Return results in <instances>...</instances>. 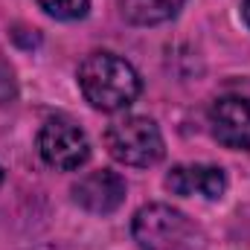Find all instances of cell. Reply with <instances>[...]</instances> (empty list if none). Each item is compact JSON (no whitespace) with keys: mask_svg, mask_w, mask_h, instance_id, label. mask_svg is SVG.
Masks as SVG:
<instances>
[{"mask_svg":"<svg viewBox=\"0 0 250 250\" xmlns=\"http://www.w3.org/2000/svg\"><path fill=\"white\" fill-rule=\"evenodd\" d=\"M76 79H79L82 96L96 111H105V114L125 111L128 105H134V99L143 90L140 73L123 56L108 50H96L84 56V62L76 70Z\"/></svg>","mask_w":250,"mask_h":250,"instance_id":"obj_1","label":"cell"},{"mask_svg":"<svg viewBox=\"0 0 250 250\" xmlns=\"http://www.w3.org/2000/svg\"><path fill=\"white\" fill-rule=\"evenodd\" d=\"M105 148L117 163L137 166V169L154 166L166 154L163 134L157 123L148 117H125L111 123L105 131Z\"/></svg>","mask_w":250,"mask_h":250,"instance_id":"obj_2","label":"cell"},{"mask_svg":"<svg viewBox=\"0 0 250 250\" xmlns=\"http://www.w3.org/2000/svg\"><path fill=\"white\" fill-rule=\"evenodd\" d=\"M131 236L143 250H181L192 239V224L169 204H146L131 221Z\"/></svg>","mask_w":250,"mask_h":250,"instance_id":"obj_3","label":"cell"},{"mask_svg":"<svg viewBox=\"0 0 250 250\" xmlns=\"http://www.w3.org/2000/svg\"><path fill=\"white\" fill-rule=\"evenodd\" d=\"M38 154L47 166L59 172H73L87 163L90 157V140L76 123L53 117L38 131Z\"/></svg>","mask_w":250,"mask_h":250,"instance_id":"obj_4","label":"cell"},{"mask_svg":"<svg viewBox=\"0 0 250 250\" xmlns=\"http://www.w3.org/2000/svg\"><path fill=\"white\" fill-rule=\"evenodd\" d=\"M209 131L212 137L233 151L250 148V99L245 96H218L209 105Z\"/></svg>","mask_w":250,"mask_h":250,"instance_id":"obj_5","label":"cell"},{"mask_svg":"<svg viewBox=\"0 0 250 250\" xmlns=\"http://www.w3.org/2000/svg\"><path fill=\"white\" fill-rule=\"evenodd\" d=\"M73 201L93 215H108V212L123 207L125 178L120 172H111V169L87 172L84 178H79L73 184Z\"/></svg>","mask_w":250,"mask_h":250,"instance_id":"obj_6","label":"cell"},{"mask_svg":"<svg viewBox=\"0 0 250 250\" xmlns=\"http://www.w3.org/2000/svg\"><path fill=\"white\" fill-rule=\"evenodd\" d=\"M166 189L172 195H201L207 201H218L227 192V175L218 166H207V163H181L172 166V172L166 175Z\"/></svg>","mask_w":250,"mask_h":250,"instance_id":"obj_7","label":"cell"},{"mask_svg":"<svg viewBox=\"0 0 250 250\" xmlns=\"http://www.w3.org/2000/svg\"><path fill=\"white\" fill-rule=\"evenodd\" d=\"M187 0H120L125 21L137 26H157L172 21Z\"/></svg>","mask_w":250,"mask_h":250,"instance_id":"obj_8","label":"cell"},{"mask_svg":"<svg viewBox=\"0 0 250 250\" xmlns=\"http://www.w3.org/2000/svg\"><path fill=\"white\" fill-rule=\"evenodd\" d=\"M50 18L56 21H76V18H84L87 15V6L90 0H35Z\"/></svg>","mask_w":250,"mask_h":250,"instance_id":"obj_9","label":"cell"},{"mask_svg":"<svg viewBox=\"0 0 250 250\" xmlns=\"http://www.w3.org/2000/svg\"><path fill=\"white\" fill-rule=\"evenodd\" d=\"M242 21L248 23V29H250V0H242Z\"/></svg>","mask_w":250,"mask_h":250,"instance_id":"obj_10","label":"cell"},{"mask_svg":"<svg viewBox=\"0 0 250 250\" xmlns=\"http://www.w3.org/2000/svg\"><path fill=\"white\" fill-rule=\"evenodd\" d=\"M0 184H3V169H0Z\"/></svg>","mask_w":250,"mask_h":250,"instance_id":"obj_11","label":"cell"}]
</instances>
